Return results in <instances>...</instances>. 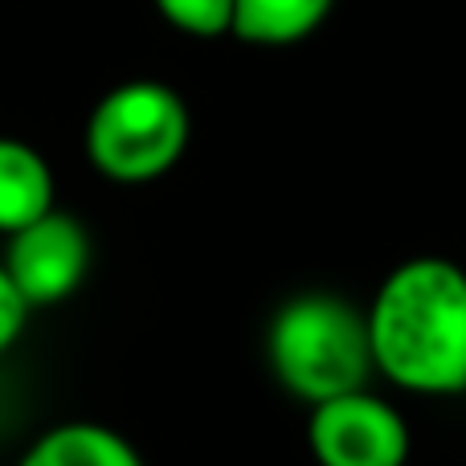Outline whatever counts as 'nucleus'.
<instances>
[{
	"mask_svg": "<svg viewBox=\"0 0 466 466\" xmlns=\"http://www.w3.org/2000/svg\"><path fill=\"white\" fill-rule=\"evenodd\" d=\"M307 446L319 466H405L410 421L385 397L356 389V393L311 405Z\"/></svg>",
	"mask_w": 466,
	"mask_h": 466,
	"instance_id": "nucleus-4",
	"label": "nucleus"
},
{
	"mask_svg": "<svg viewBox=\"0 0 466 466\" xmlns=\"http://www.w3.org/2000/svg\"><path fill=\"white\" fill-rule=\"evenodd\" d=\"M336 0H233V37L258 49L307 41L331 16Z\"/></svg>",
	"mask_w": 466,
	"mask_h": 466,
	"instance_id": "nucleus-8",
	"label": "nucleus"
},
{
	"mask_svg": "<svg viewBox=\"0 0 466 466\" xmlns=\"http://www.w3.org/2000/svg\"><path fill=\"white\" fill-rule=\"evenodd\" d=\"M372 369L397 389L451 397L466 389V270L421 254L393 266L369 311Z\"/></svg>",
	"mask_w": 466,
	"mask_h": 466,
	"instance_id": "nucleus-1",
	"label": "nucleus"
},
{
	"mask_svg": "<svg viewBox=\"0 0 466 466\" xmlns=\"http://www.w3.org/2000/svg\"><path fill=\"white\" fill-rule=\"evenodd\" d=\"M462 397H466V389H462Z\"/></svg>",
	"mask_w": 466,
	"mask_h": 466,
	"instance_id": "nucleus-11",
	"label": "nucleus"
},
{
	"mask_svg": "<svg viewBox=\"0 0 466 466\" xmlns=\"http://www.w3.org/2000/svg\"><path fill=\"white\" fill-rule=\"evenodd\" d=\"M188 106L180 90L156 78L111 86L86 119V160L115 185H152L168 177L188 147Z\"/></svg>",
	"mask_w": 466,
	"mask_h": 466,
	"instance_id": "nucleus-3",
	"label": "nucleus"
},
{
	"mask_svg": "<svg viewBox=\"0 0 466 466\" xmlns=\"http://www.w3.org/2000/svg\"><path fill=\"white\" fill-rule=\"evenodd\" d=\"M156 13L188 37H226L233 29V0H152Z\"/></svg>",
	"mask_w": 466,
	"mask_h": 466,
	"instance_id": "nucleus-9",
	"label": "nucleus"
},
{
	"mask_svg": "<svg viewBox=\"0 0 466 466\" xmlns=\"http://www.w3.org/2000/svg\"><path fill=\"white\" fill-rule=\"evenodd\" d=\"M54 168L33 144L0 136V233H16L54 209Z\"/></svg>",
	"mask_w": 466,
	"mask_h": 466,
	"instance_id": "nucleus-6",
	"label": "nucleus"
},
{
	"mask_svg": "<svg viewBox=\"0 0 466 466\" xmlns=\"http://www.w3.org/2000/svg\"><path fill=\"white\" fill-rule=\"evenodd\" d=\"M29 303L21 299V290L13 287V279L5 274V266H0V356L8 352V348L21 339L25 323H29Z\"/></svg>",
	"mask_w": 466,
	"mask_h": 466,
	"instance_id": "nucleus-10",
	"label": "nucleus"
},
{
	"mask_svg": "<svg viewBox=\"0 0 466 466\" xmlns=\"http://www.w3.org/2000/svg\"><path fill=\"white\" fill-rule=\"evenodd\" d=\"M266 364L295 401L323 405L369 385L372 344L364 311L331 290L290 295L266 323Z\"/></svg>",
	"mask_w": 466,
	"mask_h": 466,
	"instance_id": "nucleus-2",
	"label": "nucleus"
},
{
	"mask_svg": "<svg viewBox=\"0 0 466 466\" xmlns=\"http://www.w3.org/2000/svg\"><path fill=\"white\" fill-rule=\"evenodd\" d=\"M0 266L13 279V287L21 290V299L29 303V311H46V307L66 303L90 270L86 226L78 218H70V213L49 209L33 226L8 233Z\"/></svg>",
	"mask_w": 466,
	"mask_h": 466,
	"instance_id": "nucleus-5",
	"label": "nucleus"
},
{
	"mask_svg": "<svg viewBox=\"0 0 466 466\" xmlns=\"http://www.w3.org/2000/svg\"><path fill=\"white\" fill-rule=\"evenodd\" d=\"M21 466H144V459L103 421H62L21 454Z\"/></svg>",
	"mask_w": 466,
	"mask_h": 466,
	"instance_id": "nucleus-7",
	"label": "nucleus"
}]
</instances>
